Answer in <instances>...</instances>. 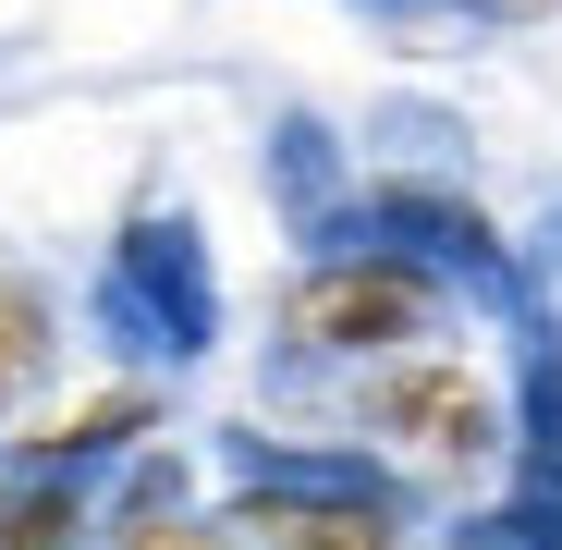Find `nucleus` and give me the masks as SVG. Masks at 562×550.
Wrapping results in <instances>:
<instances>
[{
  "instance_id": "1",
  "label": "nucleus",
  "mask_w": 562,
  "mask_h": 550,
  "mask_svg": "<svg viewBox=\"0 0 562 550\" xmlns=\"http://www.w3.org/2000/svg\"><path fill=\"white\" fill-rule=\"evenodd\" d=\"M233 502L221 538L233 550H416L404 526V478L367 452H281V440H233Z\"/></svg>"
},
{
  "instance_id": "2",
  "label": "nucleus",
  "mask_w": 562,
  "mask_h": 550,
  "mask_svg": "<svg viewBox=\"0 0 562 550\" xmlns=\"http://www.w3.org/2000/svg\"><path fill=\"white\" fill-rule=\"evenodd\" d=\"M452 330V269L392 245V233H367V245H318L294 282H281V343L294 355H355V367H380V355H416Z\"/></svg>"
},
{
  "instance_id": "3",
  "label": "nucleus",
  "mask_w": 562,
  "mask_h": 550,
  "mask_svg": "<svg viewBox=\"0 0 562 550\" xmlns=\"http://www.w3.org/2000/svg\"><path fill=\"white\" fill-rule=\"evenodd\" d=\"M355 440L404 478H477V465L514 452V404L452 343H416V355H380L355 380Z\"/></svg>"
},
{
  "instance_id": "4",
  "label": "nucleus",
  "mask_w": 562,
  "mask_h": 550,
  "mask_svg": "<svg viewBox=\"0 0 562 550\" xmlns=\"http://www.w3.org/2000/svg\"><path fill=\"white\" fill-rule=\"evenodd\" d=\"M99 318L147 355V367H183V355H209L221 330V269H209V233L196 221H123L111 257H99Z\"/></svg>"
},
{
  "instance_id": "5",
  "label": "nucleus",
  "mask_w": 562,
  "mask_h": 550,
  "mask_svg": "<svg viewBox=\"0 0 562 550\" xmlns=\"http://www.w3.org/2000/svg\"><path fill=\"white\" fill-rule=\"evenodd\" d=\"M147 440H159V380H111V392L61 404L49 428H13V440H0V465L86 478V465H111V452H147Z\"/></svg>"
},
{
  "instance_id": "6",
  "label": "nucleus",
  "mask_w": 562,
  "mask_h": 550,
  "mask_svg": "<svg viewBox=\"0 0 562 550\" xmlns=\"http://www.w3.org/2000/svg\"><path fill=\"white\" fill-rule=\"evenodd\" d=\"M99 538V478L0 465V550H86Z\"/></svg>"
},
{
  "instance_id": "7",
  "label": "nucleus",
  "mask_w": 562,
  "mask_h": 550,
  "mask_svg": "<svg viewBox=\"0 0 562 550\" xmlns=\"http://www.w3.org/2000/svg\"><path fill=\"white\" fill-rule=\"evenodd\" d=\"M49 343H61V330H49V294L25 282V269H0V404L49 367Z\"/></svg>"
},
{
  "instance_id": "8",
  "label": "nucleus",
  "mask_w": 562,
  "mask_h": 550,
  "mask_svg": "<svg viewBox=\"0 0 562 550\" xmlns=\"http://www.w3.org/2000/svg\"><path fill=\"white\" fill-rule=\"evenodd\" d=\"M111 550H233L221 514H135V526H99Z\"/></svg>"
},
{
  "instance_id": "9",
  "label": "nucleus",
  "mask_w": 562,
  "mask_h": 550,
  "mask_svg": "<svg viewBox=\"0 0 562 550\" xmlns=\"http://www.w3.org/2000/svg\"><path fill=\"white\" fill-rule=\"evenodd\" d=\"M428 550H538L514 514H477V526H452V538H428Z\"/></svg>"
}]
</instances>
